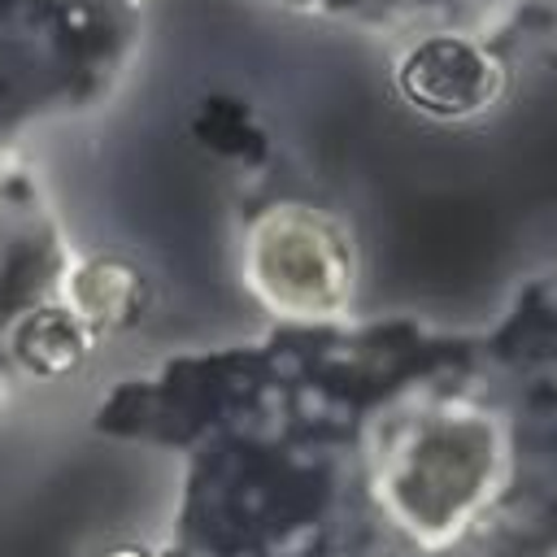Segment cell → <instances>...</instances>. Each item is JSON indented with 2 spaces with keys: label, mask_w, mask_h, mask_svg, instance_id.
Instances as JSON below:
<instances>
[{
  "label": "cell",
  "mask_w": 557,
  "mask_h": 557,
  "mask_svg": "<svg viewBox=\"0 0 557 557\" xmlns=\"http://www.w3.org/2000/svg\"><path fill=\"white\" fill-rule=\"evenodd\" d=\"M400 87L413 104L431 113H474L496 91V65L461 39H426L409 52Z\"/></svg>",
  "instance_id": "1"
}]
</instances>
